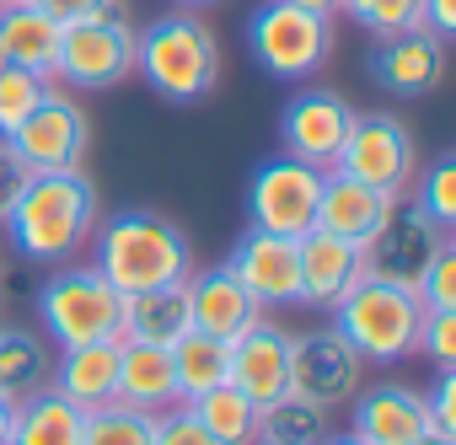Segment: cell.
<instances>
[{"mask_svg": "<svg viewBox=\"0 0 456 445\" xmlns=\"http://www.w3.org/2000/svg\"><path fill=\"white\" fill-rule=\"evenodd\" d=\"M49 349L38 333H22V328H0V397L6 402H22L33 392L49 386Z\"/></svg>", "mask_w": 456, "mask_h": 445, "instance_id": "cell-27", "label": "cell"}, {"mask_svg": "<svg viewBox=\"0 0 456 445\" xmlns=\"http://www.w3.org/2000/svg\"><path fill=\"white\" fill-rule=\"evenodd\" d=\"M44 92H49V76L17 70V65H0V140L17 134V124L44 102Z\"/></svg>", "mask_w": 456, "mask_h": 445, "instance_id": "cell-32", "label": "cell"}, {"mask_svg": "<svg viewBox=\"0 0 456 445\" xmlns=\"http://www.w3.org/2000/svg\"><path fill=\"white\" fill-rule=\"evenodd\" d=\"M134 70L161 102L193 108L220 81V44L193 12H167L145 33H134Z\"/></svg>", "mask_w": 456, "mask_h": 445, "instance_id": "cell-3", "label": "cell"}, {"mask_svg": "<svg viewBox=\"0 0 456 445\" xmlns=\"http://www.w3.org/2000/svg\"><path fill=\"white\" fill-rule=\"evenodd\" d=\"M232 386L264 413L290 392V333L274 322L248 328L242 338H232Z\"/></svg>", "mask_w": 456, "mask_h": 445, "instance_id": "cell-14", "label": "cell"}, {"mask_svg": "<svg viewBox=\"0 0 456 445\" xmlns=\"http://www.w3.org/2000/svg\"><path fill=\"white\" fill-rule=\"evenodd\" d=\"M354 418H349V434L365 440V445H413L419 434H429V408H424V392L403 386V381H381V386H360L354 392Z\"/></svg>", "mask_w": 456, "mask_h": 445, "instance_id": "cell-15", "label": "cell"}, {"mask_svg": "<svg viewBox=\"0 0 456 445\" xmlns=\"http://www.w3.org/2000/svg\"><path fill=\"white\" fill-rule=\"evenodd\" d=\"M156 440V413H140L129 402L92 408L81 424V445H151Z\"/></svg>", "mask_w": 456, "mask_h": 445, "instance_id": "cell-30", "label": "cell"}, {"mask_svg": "<svg viewBox=\"0 0 456 445\" xmlns=\"http://www.w3.org/2000/svg\"><path fill=\"white\" fill-rule=\"evenodd\" d=\"M118 402H129L140 413H167L172 402H183L167 344H145V338L118 344Z\"/></svg>", "mask_w": 456, "mask_h": 445, "instance_id": "cell-22", "label": "cell"}, {"mask_svg": "<svg viewBox=\"0 0 456 445\" xmlns=\"http://www.w3.org/2000/svg\"><path fill=\"white\" fill-rule=\"evenodd\" d=\"M193 328L188 317V279L183 285H161V290H140L124 295V317H118V344L124 338H145V344H177Z\"/></svg>", "mask_w": 456, "mask_h": 445, "instance_id": "cell-23", "label": "cell"}, {"mask_svg": "<svg viewBox=\"0 0 456 445\" xmlns=\"http://www.w3.org/2000/svg\"><path fill=\"white\" fill-rule=\"evenodd\" d=\"M349 124H354V108H349L338 92H328V86H306V92H296V97H290V108H285V118H280L285 156H296V161H312V166L333 172V161H338V145H344Z\"/></svg>", "mask_w": 456, "mask_h": 445, "instance_id": "cell-13", "label": "cell"}, {"mask_svg": "<svg viewBox=\"0 0 456 445\" xmlns=\"http://www.w3.org/2000/svg\"><path fill=\"white\" fill-rule=\"evenodd\" d=\"M151 445H220V440L193 418L188 402H172L167 413H156V440Z\"/></svg>", "mask_w": 456, "mask_h": 445, "instance_id": "cell-35", "label": "cell"}, {"mask_svg": "<svg viewBox=\"0 0 456 445\" xmlns=\"http://www.w3.org/2000/svg\"><path fill=\"white\" fill-rule=\"evenodd\" d=\"M322 445H365V440H354V434H328Z\"/></svg>", "mask_w": 456, "mask_h": 445, "instance_id": "cell-44", "label": "cell"}, {"mask_svg": "<svg viewBox=\"0 0 456 445\" xmlns=\"http://www.w3.org/2000/svg\"><path fill=\"white\" fill-rule=\"evenodd\" d=\"M49 386L60 397H70L81 413L118 402V338L102 344H76L49 365Z\"/></svg>", "mask_w": 456, "mask_h": 445, "instance_id": "cell-20", "label": "cell"}, {"mask_svg": "<svg viewBox=\"0 0 456 445\" xmlns=\"http://www.w3.org/2000/svg\"><path fill=\"white\" fill-rule=\"evenodd\" d=\"M392 209V193L370 188V182H354L344 172H328L322 177V198H317V231L328 237H344V242H365L376 226H381V214Z\"/></svg>", "mask_w": 456, "mask_h": 445, "instance_id": "cell-21", "label": "cell"}, {"mask_svg": "<svg viewBox=\"0 0 456 445\" xmlns=\"http://www.w3.org/2000/svg\"><path fill=\"white\" fill-rule=\"evenodd\" d=\"M81 424H86V413L70 397H60L54 386H44L17 402L12 445H81Z\"/></svg>", "mask_w": 456, "mask_h": 445, "instance_id": "cell-25", "label": "cell"}, {"mask_svg": "<svg viewBox=\"0 0 456 445\" xmlns=\"http://www.w3.org/2000/svg\"><path fill=\"white\" fill-rule=\"evenodd\" d=\"M172 370H177V397L193 402V397H204V392H215V386L232 381V344L188 328L172 344Z\"/></svg>", "mask_w": 456, "mask_h": 445, "instance_id": "cell-26", "label": "cell"}, {"mask_svg": "<svg viewBox=\"0 0 456 445\" xmlns=\"http://www.w3.org/2000/svg\"><path fill=\"white\" fill-rule=\"evenodd\" d=\"M177 6H215V0H177Z\"/></svg>", "mask_w": 456, "mask_h": 445, "instance_id": "cell-45", "label": "cell"}, {"mask_svg": "<svg viewBox=\"0 0 456 445\" xmlns=\"http://www.w3.org/2000/svg\"><path fill=\"white\" fill-rule=\"evenodd\" d=\"M322 177H328L322 166L296 161V156L264 161V166L253 172V188H248V214H253V231H274V237H290V242H301L306 231H317Z\"/></svg>", "mask_w": 456, "mask_h": 445, "instance_id": "cell-9", "label": "cell"}, {"mask_svg": "<svg viewBox=\"0 0 456 445\" xmlns=\"http://www.w3.org/2000/svg\"><path fill=\"white\" fill-rule=\"evenodd\" d=\"M12 418H17V402L0 397V445H12Z\"/></svg>", "mask_w": 456, "mask_h": 445, "instance_id": "cell-42", "label": "cell"}, {"mask_svg": "<svg viewBox=\"0 0 456 445\" xmlns=\"http://www.w3.org/2000/svg\"><path fill=\"white\" fill-rule=\"evenodd\" d=\"M296 258H301V301H296V306L333 312V306L365 279L360 247L344 242V237H328V231H306V237L296 242Z\"/></svg>", "mask_w": 456, "mask_h": 445, "instance_id": "cell-19", "label": "cell"}, {"mask_svg": "<svg viewBox=\"0 0 456 445\" xmlns=\"http://www.w3.org/2000/svg\"><path fill=\"white\" fill-rule=\"evenodd\" d=\"M419 301H424V312H456V247H451V242H445V247L435 253V263L424 269Z\"/></svg>", "mask_w": 456, "mask_h": 445, "instance_id": "cell-34", "label": "cell"}, {"mask_svg": "<svg viewBox=\"0 0 456 445\" xmlns=\"http://www.w3.org/2000/svg\"><path fill=\"white\" fill-rule=\"evenodd\" d=\"M413 445H456V440H451V434H435V429H429V434H419Z\"/></svg>", "mask_w": 456, "mask_h": 445, "instance_id": "cell-43", "label": "cell"}, {"mask_svg": "<svg viewBox=\"0 0 456 445\" xmlns=\"http://www.w3.org/2000/svg\"><path fill=\"white\" fill-rule=\"evenodd\" d=\"M370 76L392 92V97H429L445 81V38L413 28V33H392L376 38L370 49Z\"/></svg>", "mask_w": 456, "mask_h": 445, "instance_id": "cell-18", "label": "cell"}, {"mask_svg": "<svg viewBox=\"0 0 456 445\" xmlns=\"http://www.w3.org/2000/svg\"><path fill=\"white\" fill-rule=\"evenodd\" d=\"M424 33H435V38L456 33V0H424Z\"/></svg>", "mask_w": 456, "mask_h": 445, "instance_id": "cell-40", "label": "cell"}, {"mask_svg": "<svg viewBox=\"0 0 456 445\" xmlns=\"http://www.w3.org/2000/svg\"><path fill=\"white\" fill-rule=\"evenodd\" d=\"M28 172H76L86 161V145H92V118L81 102H70L65 92H44V102L17 124V134L6 140Z\"/></svg>", "mask_w": 456, "mask_h": 445, "instance_id": "cell-11", "label": "cell"}, {"mask_svg": "<svg viewBox=\"0 0 456 445\" xmlns=\"http://www.w3.org/2000/svg\"><path fill=\"white\" fill-rule=\"evenodd\" d=\"M22 6L54 17L60 28H70V22H81V17H129L124 0H22Z\"/></svg>", "mask_w": 456, "mask_h": 445, "instance_id": "cell-37", "label": "cell"}, {"mask_svg": "<svg viewBox=\"0 0 456 445\" xmlns=\"http://www.w3.org/2000/svg\"><path fill=\"white\" fill-rule=\"evenodd\" d=\"M60 22L33 12V6H6L0 12V60L17 65V70H38V76H54V54H60Z\"/></svg>", "mask_w": 456, "mask_h": 445, "instance_id": "cell-24", "label": "cell"}, {"mask_svg": "<svg viewBox=\"0 0 456 445\" xmlns=\"http://www.w3.org/2000/svg\"><path fill=\"white\" fill-rule=\"evenodd\" d=\"M102 220V204H97V188L92 177L76 166V172H33L22 198L12 204V214L0 226L12 231L17 253L33 258V263H65L76 258L92 231Z\"/></svg>", "mask_w": 456, "mask_h": 445, "instance_id": "cell-1", "label": "cell"}, {"mask_svg": "<svg viewBox=\"0 0 456 445\" xmlns=\"http://www.w3.org/2000/svg\"><path fill=\"white\" fill-rule=\"evenodd\" d=\"M6 6H17V0H0V12H6Z\"/></svg>", "mask_w": 456, "mask_h": 445, "instance_id": "cell-46", "label": "cell"}, {"mask_svg": "<svg viewBox=\"0 0 456 445\" xmlns=\"http://www.w3.org/2000/svg\"><path fill=\"white\" fill-rule=\"evenodd\" d=\"M92 253H97L92 269L118 295L183 285L193 274V247H188L183 226H177V220H167V214H156V209H124L113 220H97Z\"/></svg>", "mask_w": 456, "mask_h": 445, "instance_id": "cell-2", "label": "cell"}, {"mask_svg": "<svg viewBox=\"0 0 456 445\" xmlns=\"http://www.w3.org/2000/svg\"><path fill=\"white\" fill-rule=\"evenodd\" d=\"M258 445H264V440H258Z\"/></svg>", "mask_w": 456, "mask_h": 445, "instance_id": "cell-48", "label": "cell"}, {"mask_svg": "<svg viewBox=\"0 0 456 445\" xmlns=\"http://www.w3.org/2000/svg\"><path fill=\"white\" fill-rule=\"evenodd\" d=\"M419 354H429L440 370H456V312H424Z\"/></svg>", "mask_w": 456, "mask_h": 445, "instance_id": "cell-36", "label": "cell"}, {"mask_svg": "<svg viewBox=\"0 0 456 445\" xmlns=\"http://www.w3.org/2000/svg\"><path fill=\"white\" fill-rule=\"evenodd\" d=\"M333 434V424H328V408H317V402H306V397H296V392H285L274 408H264V418H258V440L264 445H322Z\"/></svg>", "mask_w": 456, "mask_h": 445, "instance_id": "cell-29", "label": "cell"}, {"mask_svg": "<svg viewBox=\"0 0 456 445\" xmlns=\"http://www.w3.org/2000/svg\"><path fill=\"white\" fill-rule=\"evenodd\" d=\"M248 54L280 81H306L333 54V22L290 6V0H264L248 22Z\"/></svg>", "mask_w": 456, "mask_h": 445, "instance_id": "cell-6", "label": "cell"}, {"mask_svg": "<svg viewBox=\"0 0 456 445\" xmlns=\"http://www.w3.org/2000/svg\"><path fill=\"white\" fill-rule=\"evenodd\" d=\"M419 182V209L435 220L440 231H456V156H440L424 177H413Z\"/></svg>", "mask_w": 456, "mask_h": 445, "instance_id": "cell-33", "label": "cell"}, {"mask_svg": "<svg viewBox=\"0 0 456 445\" xmlns=\"http://www.w3.org/2000/svg\"><path fill=\"white\" fill-rule=\"evenodd\" d=\"M451 242V231H440L435 220L408 204V198H392V209L381 214V226L360 242V263H365V279H387V285H403V290H419L424 269L435 263V253Z\"/></svg>", "mask_w": 456, "mask_h": 445, "instance_id": "cell-7", "label": "cell"}, {"mask_svg": "<svg viewBox=\"0 0 456 445\" xmlns=\"http://www.w3.org/2000/svg\"><path fill=\"white\" fill-rule=\"evenodd\" d=\"M188 317H193V328L199 333H209V338H242L248 328H258L264 322V301L232 274V269H204V274H188Z\"/></svg>", "mask_w": 456, "mask_h": 445, "instance_id": "cell-16", "label": "cell"}, {"mask_svg": "<svg viewBox=\"0 0 456 445\" xmlns=\"http://www.w3.org/2000/svg\"><path fill=\"white\" fill-rule=\"evenodd\" d=\"M290 6H301V12H317V17H338V0H290Z\"/></svg>", "mask_w": 456, "mask_h": 445, "instance_id": "cell-41", "label": "cell"}, {"mask_svg": "<svg viewBox=\"0 0 456 445\" xmlns=\"http://www.w3.org/2000/svg\"><path fill=\"white\" fill-rule=\"evenodd\" d=\"M338 12L354 28H365L370 38H392V33L424 28V0H338Z\"/></svg>", "mask_w": 456, "mask_h": 445, "instance_id": "cell-31", "label": "cell"}, {"mask_svg": "<svg viewBox=\"0 0 456 445\" xmlns=\"http://www.w3.org/2000/svg\"><path fill=\"white\" fill-rule=\"evenodd\" d=\"M333 172L354 177V182H370L392 198H403L419 177V156H413V134L403 118L392 113H354L344 145H338V161Z\"/></svg>", "mask_w": 456, "mask_h": 445, "instance_id": "cell-8", "label": "cell"}, {"mask_svg": "<svg viewBox=\"0 0 456 445\" xmlns=\"http://www.w3.org/2000/svg\"><path fill=\"white\" fill-rule=\"evenodd\" d=\"M118 317H124V295L97 269L70 263V269H54L38 285V322L60 349L118 338Z\"/></svg>", "mask_w": 456, "mask_h": 445, "instance_id": "cell-5", "label": "cell"}, {"mask_svg": "<svg viewBox=\"0 0 456 445\" xmlns=\"http://www.w3.org/2000/svg\"><path fill=\"white\" fill-rule=\"evenodd\" d=\"M0 65H6V60H0Z\"/></svg>", "mask_w": 456, "mask_h": 445, "instance_id": "cell-47", "label": "cell"}, {"mask_svg": "<svg viewBox=\"0 0 456 445\" xmlns=\"http://www.w3.org/2000/svg\"><path fill=\"white\" fill-rule=\"evenodd\" d=\"M424 408H429V429L456 440V370H440L435 392H424Z\"/></svg>", "mask_w": 456, "mask_h": 445, "instance_id": "cell-38", "label": "cell"}, {"mask_svg": "<svg viewBox=\"0 0 456 445\" xmlns=\"http://www.w3.org/2000/svg\"><path fill=\"white\" fill-rule=\"evenodd\" d=\"M225 269H232L264 301V312L301 301V258H296V242L290 237H274V231H253L248 226V237L237 242V253H232V263H225Z\"/></svg>", "mask_w": 456, "mask_h": 445, "instance_id": "cell-17", "label": "cell"}, {"mask_svg": "<svg viewBox=\"0 0 456 445\" xmlns=\"http://www.w3.org/2000/svg\"><path fill=\"white\" fill-rule=\"evenodd\" d=\"M333 328L349 338V349L365 365H403L408 354H419L424 301H419V290H403L387 279H360L333 306Z\"/></svg>", "mask_w": 456, "mask_h": 445, "instance_id": "cell-4", "label": "cell"}, {"mask_svg": "<svg viewBox=\"0 0 456 445\" xmlns=\"http://www.w3.org/2000/svg\"><path fill=\"white\" fill-rule=\"evenodd\" d=\"M28 177H33V172H28V161H22L6 140H0V220H6V214H12V204L22 198Z\"/></svg>", "mask_w": 456, "mask_h": 445, "instance_id": "cell-39", "label": "cell"}, {"mask_svg": "<svg viewBox=\"0 0 456 445\" xmlns=\"http://www.w3.org/2000/svg\"><path fill=\"white\" fill-rule=\"evenodd\" d=\"M365 370L370 365L349 349V338L338 328H317V333L290 338V392L328 408V413L354 402V392L365 386Z\"/></svg>", "mask_w": 456, "mask_h": 445, "instance_id": "cell-12", "label": "cell"}, {"mask_svg": "<svg viewBox=\"0 0 456 445\" xmlns=\"http://www.w3.org/2000/svg\"><path fill=\"white\" fill-rule=\"evenodd\" d=\"M188 408H193V418H199L220 445H258V418H264V413H258L232 381L215 386V392H204V397H193Z\"/></svg>", "mask_w": 456, "mask_h": 445, "instance_id": "cell-28", "label": "cell"}, {"mask_svg": "<svg viewBox=\"0 0 456 445\" xmlns=\"http://www.w3.org/2000/svg\"><path fill=\"white\" fill-rule=\"evenodd\" d=\"M54 76L81 92H108L134 76V28L129 17H81L60 33Z\"/></svg>", "mask_w": 456, "mask_h": 445, "instance_id": "cell-10", "label": "cell"}]
</instances>
